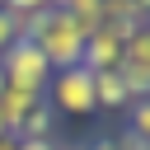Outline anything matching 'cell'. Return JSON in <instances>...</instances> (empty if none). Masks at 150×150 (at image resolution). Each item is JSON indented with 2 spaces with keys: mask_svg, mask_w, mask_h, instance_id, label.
Returning <instances> with one entry per match:
<instances>
[{
  "mask_svg": "<svg viewBox=\"0 0 150 150\" xmlns=\"http://www.w3.org/2000/svg\"><path fill=\"white\" fill-rule=\"evenodd\" d=\"M42 56H47V66L52 70H70V66H80L84 61V28L66 14V9H42V14H33L28 19V33H23Z\"/></svg>",
  "mask_w": 150,
  "mask_h": 150,
  "instance_id": "cell-1",
  "label": "cell"
},
{
  "mask_svg": "<svg viewBox=\"0 0 150 150\" xmlns=\"http://www.w3.org/2000/svg\"><path fill=\"white\" fill-rule=\"evenodd\" d=\"M0 75H5V84H14V89H28V94H47V84H52V66H47V56L28 42V38H14L9 47H5V56H0Z\"/></svg>",
  "mask_w": 150,
  "mask_h": 150,
  "instance_id": "cell-2",
  "label": "cell"
},
{
  "mask_svg": "<svg viewBox=\"0 0 150 150\" xmlns=\"http://www.w3.org/2000/svg\"><path fill=\"white\" fill-rule=\"evenodd\" d=\"M42 98H47V108L61 112V117H89V112H98V103H94V75H89L84 66L56 70Z\"/></svg>",
  "mask_w": 150,
  "mask_h": 150,
  "instance_id": "cell-3",
  "label": "cell"
},
{
  "mask_svg": "<svg viewBox=\"0 0 150 150\" xmlns=\"http://www.w3.org/2000/svg\"><path fill=\"white\" fill-rule=\"evenodd\" d=\"M117 75H122V84L131 89V98H150V23H141V28L127 33Z\"/></svg>",
  "mask_w": 150,
  "mask_h": 150,
  "instance_id": "cell-4",
  "label": "cell"
},
{
  "mask_svg": "<svg viewBox=\"0 0 150 150\" xmlns=\"http://www.w3.org/2000/svg\"><path fill=\"white\" fill-rule=\"evenodd\" d=\"M127 33H131V28H117V23H98V28H89V38H84V61H80V66H84L89 75H98V70H117Z\"/></svg>",
  "mask_w": 150,
  "mask_h": 150,
  "instance_id": "cell-5",
  "label": "cell"
},
{
  "mask_svg": "<svg viewBox=\"0 0 150 150\" xmlns=\"http://www.w3.org/2000/svg\"><path fill=\"white\" fill-rule=\"evenodd\" d=\"M94 103H98V112H127L136 98H131V89L122 84L117 70H98L94 75Z\"/></svg>",
  "mask_w": 150,
  "mask_h": 150,
  "instance_id": "cell-6",
  "label": "cell"
},
{
  "mask_svg": "<svg viewBox=\"0 0 150 150\" xmlns=\"http://www.w3.org/2000/svg\"><path fill=\"white\" fill-rule=\"evenodd\" d=\"M47 98L42 94H28V89H14V84H5L0 89V112H5V122H9V136H14V127L33 112V108H42Z\"/></svg>",
  "mask_w": 150,
  "mask_h": 150,
  "instance_id": "cell-7",
  "label": "cell"
},
{
  "mask_svg": "<svg viewBox=\"0 0 150 150\" xmlns=\"http://www.w3.org/2000/svg\"><path fill=\"white\" fill-rule=\"evenodd\" d=\"M14 141H56V112L42 103V108H33L19 127H14Z\"/></svg>",
  "mask_w": 150,
  "mask_h": 150,
  "instance_id": "cell-8",
  "label": "cell"
},
{
  "mask_svg": "<svg viewBox=\"0 0 150 150\" xmlns=\"http://www.w3.org/2000/svg\"><path fill=\"white\" fill-rule=\"evenodd\" d=\"M56 9H66V14L84 28V33L103 23V0H56Z\"/></svg>",
  "mask_w": 150,
  "mask_h": 150,
  "instance_id": "cell-9",
  "label": "cell"
},
{
  "mask_svg": "<svg viewBox=\"0 0 150 150\" xmlns=\"http://www.w3.org/2000/svg\"><path fill=\"white\" fill-rule=\"evenodd\" d=\"M127 131L150 145V98H136V103L127 108Z\"/></svg>",
  "mask_w": 150,
  "mask_h": 150,
  "instance_id": "cell-10",
  "label": "cell"
},
{
  "mask_svg": "<svg viewBox=\"0 0 150 150\" xmlns=\"http://www.w3.org/2000/svg\"><path fill=\"white\" fill-rule=\"evenodd\" d=\"M23 33H28V19H19V14L0 9V56H5V47H9L14 38H23Z\"/></svg>",
  "mask_w": 150,
  "mask_h": 150,
  "instance_id": "cell-11",
  "label": "cell"
},
{
  "mask_svg": "<svg viewBox=\"0 0 150 150\" xmlns=\"http://www.w3.org/2000/svg\"><path fill=\"white\" fill-rule=\"evenodd\" d=\"M56 0H5V9L9 14H19V19H33V14H42V9H52Z\"/></svg>",
  "mask_w": 150,
  "mask_h": 150,
  "instance_id": "cell-12",
  "label": "cell"
},
{
  "mask_svg": "<svg viewBox=\"0 0 150 150\" xmlns=\"http://www.w3.org/2000/svg\"><path fill=\"white\" fill-rule=\"evenodd\" d=\"M19 150H66L61 141H19Z\"/></svg>",
  "mask_w": 150,
  "mask_h": 150,
  "instance_id": "cell-13",
  "label": "cell"
},
{
  "mask_svg": "<svg viewBox=\"0 0 150 150\" xmlns=\"http://www.w3.org/2000/svg\"><path fill=\"white\" fill-rule=\"evenodd\" d=\"M0 150H19V141H14V136H5V141H0Z\"/></svg>",
  "mask_w": 150,
  "mask_h": 150,
  "instance_id": "cell-14",
  "label": "cell"
},
{
  "mask_svg": "<svg viewBox=\"0 0 150 150\" xmlns=\"http://www.w3.org/2000/svg\"><path fill=\"white\" fill-rule=\"evenodd\" d=\"M5 136H9V122H5V112H0V141H5Z\"/></svg>",
  "mask_w": 150,
  "mask_h": 150,
  "instance_id": "cell-15",
  "label": "cell"
},
{
  "mask_svg": "<svg viewBox=\"0 0 150 150\" xmlns=\"http://www.w3.org/2000/svg\"><path fill=\"white\" fill-rule=\"evenodd\" d=\"M0 9H5V0H0Z\"/></svg>",
  "mask_w": 150,
  "mask_h": 150,
  "instance_id": "cell-16",
  "label": "cell"
}]
</instances>
